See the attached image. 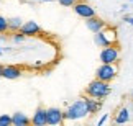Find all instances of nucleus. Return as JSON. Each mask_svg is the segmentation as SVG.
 Segmentation results:
<instances>
[{
  "label": "nucleus",
  "instance_id": "nucleus-1",
  "mask_svg": "<svg viewBox=\"0 0 133 126\" xmlns=\"http://www.w3.org/2000/svg\"><path fill=\"white\" fill-rule=\"evenodd\" d=\"M110 85L109 82L105 80H100V79H94L92 82L85 87V95L92 98H97V100H104L105 97L110 95Z\"/></svg>",
  "mask_w": 133,
  "mask_h": 126
},
{
  "label": "nucleus",
  "instance_id": "nucleus-2",
  "mask_svg": "<svg viewBox=\"0 0 133 126\" xmlns=\"http://www.w3.org/2000/svg\"><path fill=\"white\" fill-rule=\"evenodd\" d=\"M87 115H90V113H89L87 103H85V98H79L72 105L68 107V110L64 112V118L68 121H76V120H81V118L87 116Z\"/></svg>",
  "mask_w": 133,
  "mask_h": 126
},
{
  "label": "nucleus",
  "instance_id": "nucleus-3",
  "mask_svg": "<svg viewBox=\"0 0 133 126\" xmlns=\"http://www.w3.org/2000/svg\"><path fill=\"white\" fill-rule=\"evenodd\" d=\"M94 43L99 48H107L117 43V29L112 26H105L102 31L94 33Z\"/></svg>",
  "mask_w": 133,
  "mask_h": 126
},
{
  "label": "nucleus",
  "instance_id": "nucleus-4",
  "mask_svg": "<svg viewBox=\"0 0 133 126\" xmlns=\"http://www.w3.org/2000/svg\"><path fill=\"white\" fill-rule=\"evenodd\" d=\"M117 72H118L117 62L115 64H104L102 62V65L95 70V79L105 80V82H112L117 77Z\"/></svg>",
  "mask_w": 133,
  "mask_h": 126
},
{
  "label": "nucleus",
  "instance_id": "nucleus-5",
  "mask_svg": "<svg viewBox=\"0 0 133 126\" xmlns=\"http://www.w3.org/2000/svg\"><path fill=\"white\" fill-rule=\"evenodd\" d=\"M118 57H120V49L117 48L115 44L104 48L102 53H100V61L104 64H115L118 61Z\"/></svg>",
  "mask_w": 133,
  "mask_h": 126
},
{
  "label": "nucleus",
  "instance_id": "nucleus-6",
  "mask_svg": "<svg viewBox=\"0 0 133 126\" xmlns=\"http://www.w3.org/2000/svg\"><path fill=\"white\" fill-rule=\"evenodd\" d=\"M46 120H48V124L51 126H56V124H63L66 121L64 118V112L59 108H48V112H46Z\"/></svg>",
  "mask_w": 133,
  "mask_h": 126
},
{
  "label": "nucleus",
  "instance_id": "nucleus-7",
  "mask_svg": "<svg viewBox=\"0 0 133 126\" xmlns=\"http://www.w3.org/2000/svg\"><path fill=\"white\" fill-rule=\"evenodd\" d=\"M74 12H76V15H79L81 18H90V17H95V10L90 7V5L87 3V2H77L74 5Z\"/></svg>",
  "mask_w": 133,
  "mask_h": 126
},
{
  "label": "nucleus",
  "instance_id": "nucleus-8",
  "mask_svg": "<svg viewBox=\"0 0 133 126\" xmlns=\"http://www.w3.org/2000/svg\"><path fill=\"white\" fill-rule=\"evenodd\" d=\"M85 26H87V29L92 33H99L107 26V23L99 17H90V18H85Z\"/></svg>",
  "mask_w": 133,
  "mask_h": 126
},
{
  "label": "nucleus",
  "instance_id": "nucleus-9",
  "mask_svg": "<svg viewBox=\"0 0 133 126\" xmlns=\"http://www.w3.org/2000/svg\"><path fill=\"white\" fill-rule=\"evenodd\" d=\"M128 121H130V110H128V107L122 105V107L117 108V112L114 115V123L123 124V123H128Z\"/></svg>",
  "mask_w": 133,
  "mask_h": 126
},
{
  "label": "nucleus",
  "instance_id": "nucleus-10",
  "mask_svg": "<svg viewBox=\"0 0 133 126\" xmlns=\"http://www.w3.org/2000/svg\"><path fill=\"white\" fill-rule=\"evenodd\" d=\"M46 112H48V108H44V107L39 105V107L36 108V112H35V115H33V118H31V123L35 126H44V124H48Z\"/></svg>",
  "mask_w": 133,
  "mask_h": 126
},
{
  "label": "nucleus",
  "instance_id": "nucleus-11",
  "mask_svg": "<svg viewBox=\"0 0 133 126\" xmlns=\"http://www.w3.org/2000/svg\"><path fill=\"white\" fill-rule=\"evenodd\" d=\"M25 36H33V34H38L39 31H41V28H39V25L36 23V21H26V23H23V26H22V29H20Z\"/></svg>",
  "mask_w": 133,
  "mask_h": 126
},
{
  "label": "nucleus",
  "instance_id": "nucleus-12",
  "mask_svg": "<svg viewBox=\"0 0 133 126\" xmlns=\"http://www.w3.org/2000/svg\"><path fill=\"white\" fill-rule=\"evenodd\" d=\"M22 74H23V70L20 69L18 65H5V67H3V74H2V77L13 80V79H18Z\"/></svg>",
  "mask_w": 133,
  "mask_h": 126
},
{
  "label": "nucleus",
  "instance_id": "nucleus-13",
  "mask_svg": "<svg viewBox=\"0 0 133 126\" xmlns=\"http://www.w3.org/2000/svg\"><path fill=\"white\" fill-rule=\"evenodd\" d=\"M30 123H31V118H28L22 112H17L12 115V124L13 126H28Z\"/></svg>",
  "mask_w": 133,
  "mask_h": 126
},
{
  "label": "nucleus",
  "instance_id": "nucleus-14",
  "mask_svg": "<svg viewBox=\"0 0 133 126\" xmlns=\"http://www.w3.org/2000/svg\"><path fill=\"white\" fill-rule=\"evenodd\" d=\"M85 103H87V108H89V113L90 115L97 113L100 110V107H102V102H100V100L92 98V97H85Z\"/></svg>",
  "mask_w": 133,
  "mask_h": 126
},
{
  "label": "nucleus",
  "instance_id": "nucleus-15",
  "mask_svg": "<svg viewBox=\"0 0 133 126\" xmlns=\"http://www.w3.org/2000/svg\"><path fill=\"white\" fill-rule=\"evenodd\" d=\"M23 26V20L18 18V17H13V18H8V29H12V31H20Z\"/></svg>",
  "mask_w": 133,
  "mask_h": 126
},
{
  "label": "nucleus",
  "instance_id": "nucleus-16",
  "mask_svg": "<svg viewBox=\"0 0 133 126\" xmlns=\"http://www.w3.org/2000/svg\"><path fill=\"white\" fill-rule=\"evenodd\" d=\"M8 31V20L3 18L2 15H0V34L2 33H7Z\"/></svg>",
  "mask_w": 133,
  "mask_h": 126
},
{
  "label": "nucleus",
  "instance_id": "nucleus-17",
  "mask_svg": "<svg viewBox=\"0 0 133 126\" xmlns=\"http://www.w3.org/2000/svg\"><path fill=\"white\" fill-rule=\"evenodd\" d=\"M12 124V116L10 115H2L0 116V126H10Z\"/></svg>",
  "mask_w": 133,
  "mask_h": 126
},
{
  "label": "nucleus",
  "instance_id": "nucleus-18",
  "mask_svg": "<svg viewBox=\"0 0 133 126\" xmlns=\"http://www.w3.org/2000/svg\"><path fill=\"white\" fill-rule=\"evenodd\" d=\"M58 2H59V5H63V7H74L79 0H58Z\"/></svg>",
  "mask_w": 133,
  "mask_h": 126
},
{
  "label": "nucleus",
  "instance_id": "nucleus-19",
  "mask_svg": "<svg viewBox=\"0 0 133 126\" xmlns=\"http://www.w3.org/2000/svg\"><path fill=\"white\" fill-rule=\"evenodd\" d=\"M26 38L25 34L22 33V31H15V34H13V41L15 43H20V41H23V39Z\"/></svg>",
  "mask_w": 133,
  "mask_h": 126
},
{
  "label": "nucleus",
  "instance_id": "nucleus-20",
  "mask_svg": "<svg viewBox=\"0 0 133 126\" xmlns=\"http://www.w3.org/2000/svg\"><path fill=\"white\" fill-rule=\"evenodd\" d=\"M107 118H109V115H104V116H102V118L99 120V126H102V124H104V123L107 121Z\"/></svg>",
  "mask_w": 133,
  "mask_h": 126
},
{
  "label": "nucleus",
  "instance_id": "nucleus-21",
  "mask_svg": "<svg viewBox=\"0 0 133 126\" xmlns=\"http://www.w3.org/2000/svg\"><path fill=\"white\" fill-rule=\"evenodd\" d=\"M125 21H128L131 26H133V17H125Z\"/></svg>",
  "mask_w": 133,
  "mask_h": 126
},
{
  "label": "nucleus",
  "instance_id": "nucleus-22",
  "mask_svg": "<svg viewBox=\"0 0 133 126\" xmlns=\"http://www.w3.org/2000/svg\"><path fill=\"white\" fill-rule=\"evenodd\" d=\"M35 2H54V0H35Z\"/></svg>",
  "mask_w": 133,
  "mask_h": 126
},
{
  "label": "nucleus",
  "instance_id": "nucleus-23",
  "mask_svg": "<svg viewBox=\"0 0 133 126\" xmlns=\"http://www.w3.org/2000/svg\"><path fill=\"white\" fill-rule=\"evenodd\" d=\"M2 74H3V65H0V77H2Z\"/></svg>",
  "mask_w": 133,
  "mask_h": 126
},
{
  "label": "nucleus",
  "instance_id": "nucleus-24",
  "mask_svg": "<svg viewBox=\"0 0 133 126\" xmlns=\"http://www.w3.org/2000/svg\"><path fill=\"white\" fill-rule=\"evenodd\" d=\"M131 100H133V90H131Z\"/></svg>",
  "mask_w": 133,
  "mask_h": 126
},
{
  "label": "nucleus",
  "instance_id": "nucleus-25",
  "mask_svg": "<svg viewBox=\"0 0 133 126\" xmlns=\"http://www.w3.org/2000/svg\"><path fill=\"white\" fill-rule=\"evenodd\" d=\"M0 54H2V49H0Z\"/></svg>",
  "mask_w": 133,
  "mask_h": 126
},
{
  "label": "nucleus",
  "instance_id": "nucleus-26",
  "mask_svg": "<svg viewBox=\"0 0 133 126\" xmlns=\"http://www.w3.org/2000/svg\"><path fill=\"white\" fill-rule=\"evenodd\" d=\"M130 2H133V0H130Z\"/></svg>",
  "mask_w": 133,
  "mask_h": 126
}]
</instances>
